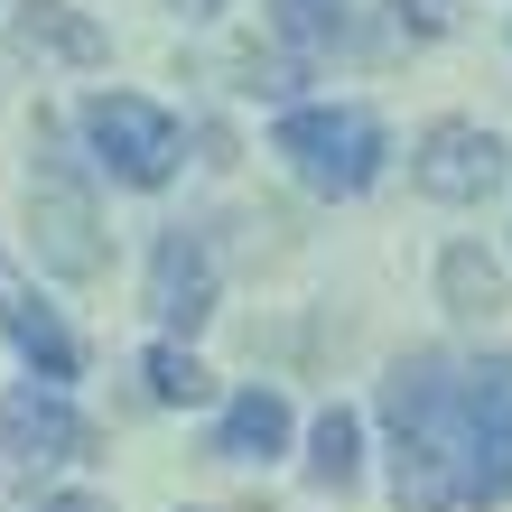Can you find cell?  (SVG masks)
<instances>
[{
  "label": "cell",
  "mask_w": 512,
  "mask_h": 512,
  "mask_svg": "<svg viewBox=\"0 0 512 512\" xmlns=\"http://www.w3.org/2000/svg\"><path fill=\"white\" fill-rule=\"evenodd\" d=\"M382 419L401 512H475L512 494V354L485 364L410 354L382 382Z\"/></svg>",
  "instance_id": "cell-1"
},
{
  "label": "cell",
  "mask_w": 512,
  "mask_h": 512,
  "mask_svg": "<svg viewBox=\"0 0 512 512\" xmlns=\"http://www.w3.org/2000/svg\"><path fill=\"white\" fill-rule=\"evenodd\" d=\"M280 159L308 177L317 196H364L373 177H382V122L373 112H326V103H308V112H280Z\"/></svg>",
  "instance_id": "cell-2"
},
{
  "label": "cell",
  "mask_w": 512,
  "mask_h": 512,
  "mask_svg": "<svg viewBox=\"0 0 512 512\" xmlns=\"http://www.w3.org/2000/svg\"><path fill=\"white\" fill-rule=\"evenodd\" d=\"M84 140H94V159L122 187H168V168H177V122L140 94H94L84 103Z\"/></svg>",
  "instance_id": "cell-3"
},
{
  "label": "cell",
  "mask_w": 512,
  "mask_h": 512,
  "mask_svg": "<svg viewBox=\"0 0 512 512\" xmlns=\"http://www.w3.org/2000/svg\"><path fill=\"white\" fill-rule=\"evenodd\" d=\"M410 168H419V187L438 205H475V196H494V177H503V140L485 122H429Z\"/></svg>",
  "instance_id": "cell-4"
},
{
  "label": "cell",
  "mask_w": 512,
  "mask_h": 512,
  "mask_svg": "<svg viewBox=\"0 0 512 512\" xmlns=\"http://www.w3.org/2000/svg\"><path fill=\"white\" fill-rule=\"evenodd\" d=\"M28 224H38V261L56 270V280H94L103 270V243H94V205H84V187L66 168L38 177V196H28Z\"/></svg>",
  "instance_id": "cell-5"
},
{
  "label": "cell",
  "mask_w": 512,
  "mask_h": 512,
  "mask_svg": "<svg viewBox=\"0 0 512 512\" xmlns=\"http://www.w3.org/2000/svg\"><path fill=\"white\" fill-rule=\"evenodd\" d=\"M0 336L19 345V364L38 373L47 391H56V382H75V364H84V354H75V336H66V317H56L47 298L19 280V261H0Z\"/></svg>",
  "instance_id": "cell-6"
},
{
  "label": "cell",
  "mask_w": 512,
  "mask_h": 512,
  "mask_svg": "<svg viewBox=\"0 0 512 512\" xmlns=\"http://www.w3.org/2000/svg\"><path fill=\"white\" fill-rule=\"evenodd\" d=\"M149 308H159L177 336L215 317V252H205V233H187V224L159 233V261H149Z\"/></svg>",
  "instance_id": "cell-7"
},
{
  "label": "cell",
  "mask_w": 512,
  "mask_h": 512,
  "mask_svg": "<svg viewBox=\"0 0 512 512\" xmlns=\"http://www.w3.org/2000/svg\"><path fill=\"white\" fill-rule=\"evenodd\" d=\"M84 447H94V429H84L47 382H28V391L0 401V457H84Z\"/></svg>",
  "instance_id": "cell-8"
},
{
  "label": "cell",
  "mask_w": 512,
  "mask_h": 512,
  "mask_svg": "<svg viewBox=\"0 0 512 512\" xmlns=\"http://www.w3.org/2000/svg\"><path fill=\"white\" fill-rule=\"evenodd\" d=\"M19 56H38V66H103L112 38L84 10H66V0H28L19 10Z\"/></svg>",
  "instance_id": "cell-9"
},
{
  "label": "cell",
  "mask_w": 512,
  "mask_h": 512,
  "mask_svg": "<svg viewBox=\"0 0 512 512\" xmlns=\"http://www.w3.org/2000/svg\"><path fill=\"white\" fill-rule=\"evenodd\" d=\"M280 447H289V401H280V391H243V401L224 410V429H215V457L224 466L280 457Z\"/></svg>",
  "instance_id": "cell-10"
},
{
  "label": "cell",
  "mask_w": 512,
  "mask_h": 512,
  "mask_svg": "<svg viewBox=\"0 0 512 512\" xmlns=\"http://www.w3.org/2000/svg\"><path fill=\"white\" fill-rule=\"evenodd\" d=\"M308 475L317 485H354V475H364V429H354V410H326L317 429H308Z\"/></svg>",
  "instance_id": "cell-11"
},
{
  "label": "cell",
  "mask_w": 512,
  "mask_h": 512,
  "mask_svg": "<svg viewBox=\"0 0 512 512\" xmlns=\"http://www.w3.org/2000/svg\"><path fill=\"white\" fill-rule=\"evenodd\" d=\"M140 382H149V401H168V410H196L205 391H215V373H205L187 345H149L140 354Z\"/></svg>",
  "instance_id": "cell-12"
},
{
  "label": "cell",
  "mask_w": 512,
  "mask_h": 512,
  "mask_svg": "<svg viewBox=\"0 0 512 512\" xmlns=\"http://www.w3.org/2000/svg\"><path fill=\"white\" fill-rule=\"evenodd\" d=\"M438 289H447V308H457V317H485V308H503V270H494L485 252H475V243H457V252L438 261Z\"/></svg>",
  "instance_id": "cell-13"
},
{
  "label": "cell",
  "mask_w": 512,
  "mask_h": 512,
  "mask_svg": "<svg viewBox=\"0 0 512 512\" xmlns=\"http://www.w3.org/2000/svg\"><path fill=\"white\" fill-rule=\"evenodd\" d=\"M270 28L289 47H345V0H270Z\"/></svg>",
  "instance_id": "cell-14"
},
{
  "label": "cell",
  "mask_w": 512,
  "mask_h": 512,
  "mask_svg": "<svg viewBox=\"0 0 512 512\" xmlns=\"http://www.w3.org/2000/svg\"><path fill=\"white\" fill-rule=\"evenodd\" d=\"M391 10H401L410 38H447V28H457V10H447V0H391Z\"/></svg>",
  "instance_id": "cell-15"
},
{
  "label": "cell",
  "mask_w": 512,
  "mask_h": 512,
  "mask_svg": "<svg viewBox=\"0 0 512 512\" xmlns=\"http://www.w3.org/2000/svg\"><path fill=\"white\" fill-rule=\"evenodd\" d=\"M38 512H103V503H94V494H47Z\"/></svg>",
  "instance_id": "cell-16"
},
{
  "label": "cell",
  "mask_w": 512,
  "mask_h": 512,
  "mask_svg": "<svg viewBox=\"0 0 512 512\" xmlns=\"http://www.w3.org/2000/svg\"><path fill=\"white\" fill-rule=\"evenodd\" d=\"M168 10H187V19H215V10H224V0H168Z\"/></svg>",
  "instance_id": "cell-17"
}]
</instances>
